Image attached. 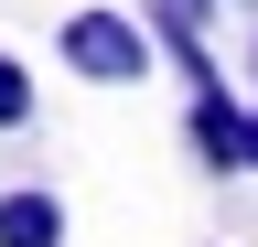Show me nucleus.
<instances>
[{
	"label": "nucleus",
	"instance_id": "nucleus-1",
	"mask_svg": "<svg viewBox=\"0 0 258 247\" xmlns=\"http://www.w3.org/2000/svg\"><path fill=\"white\" fill-rule=\"evenodd\" d=\"M54 65H64V75H86V86H151L161 33H151L140 11L86 0V11H64V22H54Z\"/></svg>",
	"mask_w": 258,
	"mask_h": 247
},
{
	"label": "nucleus",
	"instance_id": "nucleus-2",
	"mask_svg": "<svg viewBox=\"0 0 258 247\" xmlns=\"http://www.w3.org/2000/svg\"><path fill=\"white\" fill-rule=\"evenodd\" d=\"M140 22L161 33V65H183V97H226V65H215V0H140Z\"/></svg>",
	"mask_w": 258,
	"mask_h": 247
},
{
	"label": "nucleus",
	"instance_id": "nucleus-3",
	"mask_svg": "<svg viewBox=\"0 0 258 247\" xmlns=\"http://www.w3.org/2000/svg\"><path fill=\"white\" fill-rule=\"evenodd\" d=\"M183 140H194V161L215 183L247 172V97H183Z\"/></svg>",
	"mask_w": 258,
	"mask_h": 247
},
{
	"label": "nucleus",
	"instance_id": "nucleus-4",
	"mask_svg": "<svg viewBox=\"0 0 258 247\" xmlns=\"http://www.w3.org/2000/svg\"><path fill=\"white\" fill-rule=\"evenodd\" d=\"M0 247H64L54 183H0Z\"/></svg>",
	"mask_w": 258,
	"mask_h": 247
},
{
	"label": "nucleus",
	"instance_id": "nucleus-5",
	"mask_svg": "<svg viewBox=\"0 0 258 247\" xmlns=\"http://www.w3.org/2000/svg\"><path fill=\"white\" fill-rule=\"evenodd\" d=\"M22 118H32V65L0 54V129H22Z\"/></svg>",
	"mask_w": 258,
	"mask_h": 247
},
{
	"label": "nucleus",
	"instance_id": "nucleus-6",
	"mask_svg": "<svg viewBox=\"0 0 258 247\" xmlns=\"http://www.w3.org/2000/svg\"><path fill=\"white\" fill-rule=\"evenodd\" d=\"M247 172H258V108H247Z\"/></svg>",
	"mask_w": 258,
	"mask_h": 247
},
{
	"label": "nucleus",
	"instance_id": "nucleus-7",
	"mask_svg": "<svg viewBox=\"0 0 258 247\" xmlns=\"http://www.w3.org/2000/svg\"><path fill=\"white\" fill-rule=\"evenodd\" d=\"M237 11H258V0H237Z\"/></svg>",
	"mask_w": 258,
	"mask_h": 247
}]
</instances>
